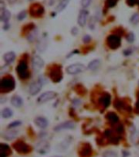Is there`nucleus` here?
<instances>
[{
    "mask_svg": "<svg viewBox=\"0 0 139 157\" xmlns=\"http://www.w3.org/2000/svg\"><path fill=\"white\" fill-rule=\"evenodd\" d=\"M15 86H16V83L12 77H4L3 78H2L0 82V90L3 93L10 92L15 89Z\"/></svg>",
    "mask_w": 139,
    "mask_h": 157,
    "instance_id": "f257e3e1",
    "label": "nucleus"
},
{
    "mask_svg": "<svg viewBox=\"0 0 139 157\" xmlns=\"http://www.w3.org/2000/svg\"><path fill=\"white\" fill-rule=\"evenodd\" d=\"M50 78L54 82H60L63 78V73L61 70L60 66H53L49 72Z\"/></svg>",
    "mask_w": 139,
    "mask_h": 157,
    "instance_id": "f03ea898",
    "label": "nucleus"
},
{
    "mask_svg": "<svg viewBox=\"0 0 139 157\" xmlns=\"http://www.w3.org/2000/svg\"><path fill=\"white\" fill-rule=\"evenodd\" d=\"M16 72L18 74V76L21 79H26L29 77V72L28 70V65L26 62L21 61L16 68Z\"/></svg>",
    "mask_w": 139,
    "mask_h": 157,
    "instance_id": "7ed1b4c3",
    "label": "nucleus"
},
{
    "mask_svg": "<svg viewBox=\"0 0 139 157\" xmlns=\"http://www.w3.org/2000/svg\"><path fill=\"white\" fill-rule=\"evenodd\" d=\"M13 148L21 154H28L31 151V147L23 141H17L14 142Z\"/></svg>",
    "mask_w": 139,
    "mask_h": 157,
    "instance_id": "20e7f679",
    "label": "nucleus"
},
{
    "mask_svg": "<svg viewBox=\"0 0 139 157\" xmlns=\"http://www.w3.org/2000/svg\"><path fill=\"white\" fill-rule=\"evenodd\" d=\"M107 44L111 49L115 50V49H117V48L121 47V38L119 37L118 35H115V34L110 35L107 38Z\"/></svg>",
    "mask_w": 139,
    "mask_h": 157,
    "instance_id": "39448f33",
    "label": "nucleus"
},
{
    "mask_svg": "<svg viewBox=\"0 0 139 157\" xmlns=\"http://www.w3.org/2000/svg\"><path fill=\"white\" fill-rule=\"evenodd\" d=\"M86 70V66L83 64L81 63H76L73 64L69 65L67 68L66 71L68 74L70 75H75V74H81L82 72H84Z\"/></svg>",
    "mask_w": 139,
    "mask_h": 157,
    "instance_id": "423d86ee",
    "label": "nucleus"
},
{
    "mask_svg": "<svg viewBox=\"0 0 139 157\" xmlns=\"http://www.w3.org/2000/svg\"><path fill=\"white\" fill-rule=\"evenodd\" d=\"M50 144L47 141L45 140H42L39 142H37L36 147H35V150L37 153H39L41 155L47 154L49 151H50Z\"/></svg>",
    "mask_w": 139,
    "mask_h": 157,
    "instance_id": "0eeeda50",
    "label": "nucleus"
},
{
    "mask_svg": "<svg viewBox=\"0 0 139 157\" xmlns=\"http://www.w3.org/2000/svg\"><path fill=\"white\" fill-rule=\"evenodd\" d=\"M57 96V94L54 91H47L42 94L37 99V102L39 103H44L51 100H54Z\"/></svg>",
    "mask_w": 139,
    "mask_h": 157,
    "instance_id": "6e6552de",
    "label": "nucleus"
},
{
    "mask_svg": "<svg viewBox=\"0 0 139 157\" xmlns=\"http://www.w3.org/2000/svg\"><path fill=\"white\" fill-rule=\"evenodd\" d=\"M92 147L89 143H84L82 144V146L79 149V155L81 157H89L91 155Z\"/></svg>",
    "mask_w": 139,
    "mask_h": 157,
    "instance_id": "1a4fd4ad",
    "label": "nucleus"
},
{
    "mask_svg": "<svg viewBox=\"0 0 139 157\" xmlns=\"http://www.w3.org/2000/svg\"><path fill=\"white\" fill-rule=\"evenodd\" d=\"M43 13H44V8L38 3H34V5L30 7V14L32 16L38 17L42 16Z\"/></svg>",
    "mask_w": 139,
    "mask_h": 157,
    "instance_id": "9d476101",
    "label": "nucleus"
},
{
    "mask_svg": "<svg viewBox=\"0 0 139 157\" xmlns=\"http://www.w3.org/2000/svg\"><path fill=\"white\" fill-rule=\"evenodd\" d=\"M32 65L35 71L41 70L44 66V61L39 55H34L32 59Z\"/></svg>",
    "mask_w": 139,
    "mask_h": 157,
    "instance_id": "9b49d317",
    "label": "nucleus"
},
{
    "mask_svg": "<svg viewBox=\"0 0 139 157\" xmlns=\"http://www.w3.org/2000/svg\"><path fill=\"white\" fill-rule=\"evenodd\" d=\"M42 88V82L40 80L37 81H34L29 87V93L31 95H36L37 93H39L40 90Z\"/></svg>",
    "mask_w": 139,
    "mask_h": 157,
    "instance_id": "f8f14e48",
    "label": "nucleus"
},
{
    "mask_svg": "<svg viewBox=\"0 0 139 157\" xmlns=\"http://www.w3.org/2000/svg\"><path fill=\"white\" fill-rule=\"evenodd\" d=\"M74 128H75V124L73 121H65V122H63V123L55 126L54 128V130L59 132V131L64 130V129H72Z\"/></svg>",
    "mask_w": 139,
    "mask_h": 157,
    "instance_id": "ddd939ff",
    "label": "nucleus"
},
{
    "mask_svg": "<svg viewBox=\"0 0 139 157\" xmlns=\"http://www.w3.org/2000/svg\"><path fill=\"white\" fill-rule=\"evenodd\" d=\"M88 15H89L88 11L85 10V9L80 11L78 18H77V23H78V25L80 26L83 27L86 25L87 19H88Z\"/></svg>",
    "mask_w": 139,
    "mask_h": 157,
    "instance_id": "4468645a",
    "label": "nucleus"
},
{
    "mask_svg": "<svg viewBox=\"0 0 139 157\" xmlns=\"http://www.w3.org/2000/svg\"><path fill=\"white\" fill-rule=\"evenodd\" d=\"M47 46H48V39L44 36V37L41 38L39 39V41L37 42V49L38 51H40V52H43V51H45L47 50Z\"/></svg>",
    "mask_w": 139,
    "mask_h": 157,
    "instance_id": "2eb2a0df",
    "label": "nucleus"
},
{
    "mask_svg": "<svg viewBox=\"0 0 139 157\" xmlns=\"http://www.w3.org/2000/svg\"><path fill=\"white\" fill-rule=\"evenodd\" d=\"M34 123L36 124V126L37 127H39L41 129H46L48 126V120L46 119L45 117H42V116H37V117L35 118L34 120Z\"/></svg>",
    "mask_w": 139,
    "mask_h": 157,
    "instance_id": "dca6fc26",
    "label": "nucleus"
},
{
    "mask_svg": "<svg viewBox=\"0 0 139 157\" xmlns=\"http://www.w3.org/2000/svg\"><path fill=\"white\" fill-rule=\"evenodd\" d=\"M11 153V149L8 144H0V157H8Z\"/></svg>",
    "mask_w": 139,
    "mask_h": 157,
    "instance_id": "f3484780",
    "label": "nucleus"
},
{
    "mask_svg": "<svg viewBox=\"0 0 139 157\" xmlns=\"http://www.w3.org/2000/svg\"><path fill=\"white\" fill-rule=\"evenodd\" d=\"M99 103L103 107H108L111 103V95L109 94H104L99 98Z\"/></svg>",
    "mask_w": 139,
    "mask_h": 157,
    "instance_id": "a211bd4d",
    "label": "nucleus"
},
{
    "mask_svg": "<svg viewBox=\"0 0 139 157\" xmlns=\"http://www.w3.org/2000/svg\"><path fill=\"white\" fill-rule=\"evenodd\" d=\"M16 59V54L13 51H9V52H7L5 55H3V60L5 61L6 64H10L13 62L14 60Z\"/></svg>",
    "mask_w": 139,
    "mask_h": 157,
    "instance_id": "6ab92c4d",
    "label": "nucleus"
},
{
    "mask_svg": "<svg viewBox=\"0 0 139 157\" xmlns=\"http://www.w3.org/2000/svg\"><path fill=\"white\" fill-rule=\"evenodd\" d=\"M11 103L15 107H21L23 105V100L18 95H14L11 100Z\"/></svg>",
    "mask_w": 139,
    "mask_h": 157,
    "instance_id": "aec40b11",
    "label": "nucleus"
},
{
    "mask_svg": "<svg viewBox=\"0 0 139 157\" xmlns=\"http://www.w3.org/2000/svg\"><path fill=\"white\" fill-rule=\"evenodd\" d=\"M100 65H101V61H100V60H92L91 62L88 64L87 68H88L89 70L95 71L99 68Z\"/></svg>",
    "mask_w": 139,
    "mask_h": 157,
    "instance_id": "412c9836",
    "label": "nucleus"
},
{
    "mask_svg": "<svg viewBox=\"0 0 139 157\" xmlns=\"http://www.w3.org/2000/svg\"><path fill=\"white\" fill-rule=\"evenodd\" d=\"M18 134V132L16 130H9V131H6L5 133L3 134V138L7 140H12L13 139H15Z\"/></svg>",
    "mask_w": 139,
    "mask_h": 157,
    "instance_id": "4be33fe9",
    "label": "nucleus"
},
{
    "mask_svg": "<svg viewBox=\"0 0 139 157\" xmlns=\"http://www.w3.org/2000/svg\"><path fill=\"white\" fill-rule=\"evenodd\" d=\"M108 120L112 124H116L119 121V116L115 113H108L106 116Z\"/></svg>",
    "mask_w": 139,
    "mask_h": 157,
    "instance_id": "5701e85b",
    "label": "nucleus"
},
{
    "mask_svg": "<svg viewBox=\"0 0 139 157\" xmlns=\"http://www.w3.org/2000/svg\"><path fill=\"white\" fill-rule=\"evenodd\" d=\"M11 18V13L10 11L7 9H3V10L1 11V16H0V19L1 21L4 22V23H8V21L10 20Z\"/></svg>",
    "mask_w": 139,
    "mask_h": 157,
    "instance_id": "b1692460",
    "label": "nucleus"
},
{
    "mask_svg": "<svg viewBox=\"0 0 139 157\" xmlns=\"http://www.w3.org/2000/svg\"><path fill=\"white\" fill-rule=\"evenodd\" d=\"M37 36H38V30L37 29H33L28 34L27 38L29 40V42H34L37 39Z\"/></svg>",
    "mask_w": 139,
    "mask_h": 157,
    "instance_id": "393cba45",
    "label": "nucleus"
},
{
    "mask_svg": "<svg viewBox=\"0 0 139 157\" xmlns=\"http://www.w3.org/2000/svg\"><path fill=\"white\" fill-rule=\"evenodd\" d=\"M1 115H2V117L7 119V118H10L11 116H12L13 112H12L11 109H10L9 107H5V108H3V111H2Z\"/></svg>",
    "mask_w": 139,
    "mask_h": 157,
    "instance_id": "a878e982",
    "label": "nucleus"
},
{
    "mask_svg": "<svg viewBox=\"0 0 139 157\" xmlns=\"http://www.w3.org/2000/svg\"><path fill=\"white\" fill-rule=\"evenodd\" d=\"M68 3H69V0H61L60 3L58 4L57 8H56V11H62L66 8V7L68 6Z\"/></svg>",
    "mask_w": 139,
    "mask_h": 157,
    "instance_id": "bb28decb",
    "label": "nucleus"
},
{
    "mask_svg": "<svg viewBox=\"0 0 139 157\" xmlns=\"http://www.w3.org/2000/svg\"><path fill=\"white\" fill-rule=\"evenodd\" d=\"M102 157H118V155L114 151H106L103 154H102Z\"/></svg>",
    "mask_w": 139,
    "mask_h": 157,
    "instance_id": "cd10ccee",
    "label": "nucleus"
},
{
    "mask_svg": "<svg viewBox=\"0 0 139 157\" xmlns=\"http://www.w3.org/2000/svg\"><path fill=\"white\" fill-rule=\"evenodd\" d=\"M130 22H131L133 25H137L138 24L139 22V14L138 13H135L134 14L132 17L130 18Z\"/></svg>",
    "mask_w": 139,
    "mask_h": 157,
    "instance_id": "c85d7f7f",
    "label": "nucleus"
},
{
    "mask_svg": "<svg viewBox=\"0 0 139 157\" xmlns=\"http://www.w3.org/2000/svg\"><path fill=\"white\" fill-rule=\"evenodd\" d=\"M22 124L21 121L20 120H16V121H13V122H11V123L9 124V126H8V129H12V128H15V127H17V126H20Z\"/></svg>",
    "mask_w": 139,
    "mask_h": 157,
    "instance_id": "c756f323",
    "label": "nucleus"
},
{
    "mask_svg": "<svg viewBox=\"0 0 139 157\" xmlns=\"http://www.w3.org/2000/svg\"><path fill=\"white\" fill-rule=\"evenodd\" d=\"M117 1L118 0H107L106 3H107V6H108V8H113L117 3Z\"/></svg>",
    "mask_w": 139,
    "mask_h": 157,
    "instance_id": "7c9ffc66",
    "label": "nucleus"
},
{
    "mask_svg": "<svg viewBox=\"0 0 139 157\" xmlns=\"http://www.w3.org/2000/svg\"><path fill=\"white\" fill-rule=\"evenodd\" d=\"M92 0H81V4L84 8H88L90 3H91Z\"/></svg>",
    "mask_w": 139,
    "mask_h": 157,
    "instance_id": "2f4dec72",
    "label": "nucleus"
},
{
    "mask_svg": "<svg viewBox=\"0 0 139 157\" xmlns=\"http://www.w3.org/2000/svg\"><path fill=\"white\" fill-rule=\"evenodd\" d=\"M124 103L121 100H116L115 102V107L117 109H121V108L124 107Z\"/></svg>",
    "mask_w": 139,
    "mask_h": 157,
    "instance_id": "473e14b6",
    "label": "nucleus"
},
{
    "mask_svg": "<svg viewBox=\"0 0 139 157\" xmlns=\"http://www.w3.org/2000/svg\"><path fill=\"white\" fill-rule=\"evenodd\" d=\"M26 11H22L21 12L18 14V16H17V19H18L19 21H22V20H24L25 17H26Z\"/></svg>",
    "mask_w": 139,
    "mask_h": 157,
    "instance_id": "72a5a7b5",
    "label": "nucleus"
},
{
    "mask_svg": "<svg viewBox=\"0 0 139 157\" xmlns=\"http://www.w3.org/2000/svg\"><path fill=\"white\" fill-rule=\"evenodd\" d=\"M134 39H135V36H134V33H129V34H128V36H127V41L129 42H130V43H132V42H134Z\"/></svg>",
    "mask_w": 139,
    "mask_h": 157,
    "instance_id": "f704fd0d",
    "label": "nucleus"
},
{
    "mask_svg": "<svg viewBox=\"0 0 139 157\" xmlns=\"http://www.w3.org/2000/svg\"><path fill=\"white\" fill-rule=\"evenodd\" d=\"M89 28L90 29H95V19L94 18H90L89 20Z\"/></svg>",
    "mask_w": 139,
    "mask_h": 157,
    "instance_id": "c9c22d12",
    "label": "nucleus"
},
{
    "mask_svg": "<svg viewBox=\"0 0 139 157\" xmlns=\"http://www.w3.org/2000/svg\"><path fill=\"white\" fill-rule=\"evenodd\" d=\"M115 132L119 134H122L124 132L123 126H122V125H119V126H116V128H115Z\"/></svg>",
    "mask_w": 139,
    "mask_h": 157,
    "instance_id": "e433bc0d",
    "label": "nucleus"
},
{
    "mask_svg": "<svg viewBox=\"0 0 139 157\" xmlns=\"http://www.w3.org/2000/svg\"><path fill=\"white\" fill-rule=\"evenodd\" d=\"M82 40H83V42H84L85 43H88V42H89L91 41V37H90L89 35H88V34H86V35H85L84 37H83Z\"/></svg>",
    "mask_w": 139,
    "mask_h": 157,
    "instance_id": "4c0bfd02",
    "label": "nucleus"
},
{
    "mask_svg": "<svg viewBox=\"0 0 139 157\" xmlns=\"http://www.w3.org/2000/svg\"><path fill=\"white\" fill-rule=\"evenodd\" d=\"M126 3L129 6H134L136 3H137V0H126Z\"/></svg>",
    "mask_w": 139,
    "mask_h": 157,
    "instance_id": "58836bf2",
    "label": "nucleus"
},
{
    "mask_svg": "<svg viewBox=\"0 0 139 157\" xmlns=\"http://www.w3.org/2000/svg\"><path fill=\"white\" fill-rule=\"evenodd\" d=\"M135 110H136V113L139 114V94H137V101L135 104Z\"/></svg>",
    "mask_w": 139,
    "mask_h": 157,
    "instance_id": "ea45409f",
    "label": "nucleus"
},
{
    "mask_svg": "<svg viewBox=\"0 0 139 157\" xmlns=\"http://www.w3.org/2000/svg\"><path fill=\"white\" fill-rule=\"evenodd\" d=\"M71 33H72V34H73L74 36H75V35H76V34H78V29H76V27H73V28L72 29Z\"/></svg>",
    "mask_w": 139,
    "mask_h": 157,
    "instance_id": "a19ab883",
    "label": "nucleus"
},
{
    "mask_svg": "<svg viewBox=\"0 0 139 157\" xmlns=\"http://www.w3.org/2000/svg\"><path fill=\"white\" fill-rule=\"evenodd\" d=\"M132 53V51L130 50V49H128V50H125L124 51V54L125 55H131Z\"/></svg>",
    "mask_w": 139,
    "mask_h": 157,
    "instance_id": "79ce46f5",
    "label": "nucleus"
},
{
    "mask_svg": "<svg viewBox=\"0 0 139 157\" xmlns=\"http://www.w3.org/2000/svg\"><path fill=\"white\" fill-rule=\"evenodd\" d=\"M9 26H10V25H9V24L5 23V25L3 26V29H4V30H7V29H9Z\"/></svg>",
    "mask_w": 139,
    "mask_h": 157,
    "instance_id": "37998d69",
    "label": "nucleus"
},
{
    "mask_svg": "<svg viewBox=\"0 0 139 157\" xmlns=\"http://www.w3.org/2000/svg\"><path fill=\"white\" fill-rule=\"evenodd\" d=\"M8 2L10 3H15L16 2V0H8Z\"/></svg>",
    "mask_w": 139,
    "mask_h": 157,
    "instance_id": "c03bdc74",
    "label": "nucleus"
},
{
    "mask_svg": "<svg viewBox=\"0 0 139 157\" xmlns=\"http://www.w3.org/2000/svg\"><path fill=\"white\" fill-rule=\"evenodd\" d=\"M53 157H60V156H53Z\"/></svg>",
    "mask_w": 139,
    "mask_h": 157,
    "instance_id": "a18cd8bd",
    "label": "nucleus"
},
{
    "mask_svg": "<svg viewBox=\"0 0 139 157\" xmlns=\"http://www.w3.org/2000/svg\"><path fill=\"white\" fill-rule=\"evenodd\" d=\"M138 85H139V81H138Z\"/></svg>",
    "mask_w": 139,
    "mask_h": 157,
    "instance_id": "49530a36",
    "label": "nucleus"
}]
</instances>
